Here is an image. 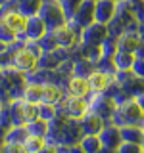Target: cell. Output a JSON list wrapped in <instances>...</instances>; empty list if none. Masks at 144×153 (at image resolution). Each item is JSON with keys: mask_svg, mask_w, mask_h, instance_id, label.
<instances>
[{"mask_svg": "<svg viewBox=\"0 0 144 153\" xmlns=\"http://www.w3.org/2000/svg\"><path fill=\"white\" fill-rule=\"evenodd\" d=\"M117 126H125V124H144V109L140 107L136 98H131L127 102L117 103L115 111L110 119Z\"/></svg>", "mask_w": 144, "mask_h": 153, "instance_id": "1", "label": "cell"}, {"mask_svg": "<svg viewBox=\"0 0 144 153\" xmlns=\"http://www.w3.org/2000/svg\"><path fill=\"white\" fill-rule=\"evenodd\" d=\"M38 16L42 17V21H44L48 31H56L58 27H62L64 23H67L65 12H64V8H62L60 0H42Z\"/></svg>", "mask_w": 144, "mask_h": 153, "instance_id": "2", "label": "cell"}, {"mask_svg": "<svg viewBox=\"0 0 144 153\" xmlns=\"http://www.w3.org/2000/svg\"><path fill=\"white\" fill-rule=\"evenodd\" d=\"M83 136H85V132H83V126H81V119L67 117V121L64 123V128L60 132V138H58V146L75 147V146H79Z\"/></svg>", "mask_w": 144, "mask_h": 153, "instance_id": "3", "label": "cell"}, {"mask_svg": "<svg viewBox=\"0 0 144 153\" xmlns=\"http://www.w3.org/2000/svg\"><path fill=\"white\" fill-rule=\"evenodd\" d=\"M115 107H117L115 100L112 98V96H108L106 92L90 94L88 96V109H90V111H94V113H98L102 119H106V121L112 119Z\"/></svg>", "mask_w": 144, "mask_h": 153, "instance_id": "4", "label": "cell"}, {"mask_svg": "<svg viewBox=\"0 0 144 153\" xmlns=\"http://www.w3.org/2000/svg\"><path fill=\"white\" fill-rule=\"evenodd\" d=\"M58 107H60L67 117L81 119L86 111H88V98H81V96L67 94V96H64V100L58 103Z\"/></svg>", "mask_w": 144, "mask_h": 153, "instance_id": "5", "label": "cell"}, {"mask_svg": "<svg viewBox=\"0 0 144 153\" xmlns=\"http://www.w3.org/2000/svg\"><path fill=\"white\" fill-rule=\"evenodd\" d=\"M81 33H83V29H79L77 25H73L71 21H67L62 27L56 29L54 36H56V40H58V46L71 48V46H75L77 42L81 40Z\"/></svg>", "mask_w": 144, "mask_h": 153, "instance_id": "6", "label": "cell"}, {"mask_svg": "<svg viewBox=\"0 0 144 153\" xmlns=\"http://www.w3.org/2000/svg\"><path fill=\"white\" fill-rule=\"evenodd\" d=\"M10 65H14L16 69L23 71V73H29V71H33L35 67H38V56L33 50H29L27 46H23L21 50H17L16 54L12 56Z\"/></svg>", "mask_w": 144, "mask_h": 153, "instance_id": "7", "label": "cell"}, {"mask_svg": "<svg viewBox=\"0 0 144 153\" xmlns=\"http://www.w3.org/2000/svg\"><path fill=\"white\" fill-rule=\"evenodd\" d=\"M94 8H96V0H83V2H81V6L77 8V12L73 13V17L67 19V21H71L73 25H77L79 29L88 27L90 23L96 21Z\"/></svg>", "mask_w": 144, "mask_h": 153, "instance_id": "8", "label": "cell"}, {"mask_svg": "<svg viewBox=\"0 0 144 153\" xmlns=\"http://www.w3.org/2000/svg\"><path fill=\"white\" fill-rule=\"evenodd\" d=\"M108 38V27L104 25V23H90L88 27L83 29V33H81V42L83 44H88V46H100L102 42Z\"/></svg>", "mask_w": 144, "mask_h": 153, "instance_id": "9", "label": "cell"}, {"mask_svg": "<svg viewBox=\"0 0 144 153\" xmlns=\"http://www.w3.org/2000/svg\"><path fill=\"white\" fill-rule=\"evenodd\" d=\"M100 140H102V147L104 149H112V151H117L119 146H121L123 138H121V128L117 124H113L110 121V124L106 123V126L102 128V132L98 134Z\"/></svg>", "mask_w": 144, "mask_h": 153, "instance_id": "10", "label": "cell"}, {"mask_svg": "<svg viewBox=\"0 0 144 153\" xmlns=\"http://www.w3.org/2000/svg\"><path fill=\"white\" fill-rule=\"evenodd\" d=\"M67 92L73 94V96H81V98H88V96L92 94L88 76L69 75V79H67Z\"/></svg>", "mask_w": 144, "mask_h": 153, "instance_id": "11", "label": "cell"}, {"mask_svg": "<svg viewBox=\"0 0 144 153\" xmlns=\"http://www.w3.org/2000/svg\"><path fill=\"white\" fill-rule=\"evenodd\" d=\"M106 123H110V121L102 119L98 113L90 111V109L83 115V117H81V126H83V132L85 134H100V132H102V128L106 126Z\"/></svg>", "mask_w": 144, "mask_h": 153, "instance_id": "12", "label": "cell"}, {"mask_svg": "<svg viewBox=\"0 0 144 153\" xmlns=\"http://www.w3.org/2000/svg\"><path fill=\"white\" fill-rule=\"evenodd\" d=\"M117 12V2L115 0H96V8H94V17L98 23H108L110 19L115 16Z\"/></svg>", "mask_w": 144, "mask_h": 153, "instance_id": "13", "label": "cell"}, {"mask_svg": "<svg viewBox=\"0 0 144 153\" xmlns=\"http://www.w3.org/2000/svg\"><path fill=\"white\" fill-rule=\"evenodd\" d=\"M48 31L46 25H44V21H42V17L38 16H31V17H27V23H25V29H23V33H25V36H27V40H38L44 33Z\"/></svg>", "mask_w": 144, "mask_h": 153, "instance_id": "14", "label": "cell"}, {"mask_svg": "<svg viewBox=\"0 0 144 153\" xmlns=\"http://www.w3.org/2000/svg\"><path fill=\"white\" fill-rule=\"evenodd\" d=\"M0 17H2L4 25H6L10 31H14L16 35H17V33H23L25 23H27V17L23 16L21 12H17V10H10V12L0 13Z\"/></svg>", "mask_w": 144, "mask_h": 153, "instance_id": "15", "label": "cell"}, {"mask_svg": "<svg viewBox=\"0 0 144 153\" xmlns=\"http://www.w3.org/2000/svg\"><path fill=\"white\" fill-rule=\"evenodd\" d=\"M88 80H90V90H92V94H100V92H106V88L112 84L113 75L106 73L102 69H96L94 73L88 76Z\"/></svg>", "mask_w": 144, "mask_h": 153, "instance_id": "16", "label": "cell"}, {"mask_svg": "<svg viewBox=\"0 0 144 153\" xmlns=\"http://www.w3.org/2000/svg\"><path fill=\"white\" fill-rule=\"evenodd\" d=\"M62 100H64V88H62L58 82L50 80V82H44V84H42V102H48V103L58 105Z\"/></svg>", "mask_w": 144, "mask_h": 153, "instance_id": "17", "label": "cell"}, {"mask_svg": "<svg viewBox=\"0 0 144 153\" xmlns=\"http://www.w3.org/2000/svg\"><path fill=\"white\" fill-rule=\"evenodd\" d=\"M138 44H140V35H138V31H125L123 35L117 38V50H123V52L134 54V50H136Z\"/></svg>", "mask_w": 144, "mask_h": 153, "instance_id": "18", "label": "cell"}, {"mask_svg": "<svg viewBox=\"0 0 144 153\" xmlns=\"http://www.w3.org/2000/svg\"><path fill=\"white\" fill-rule=\"evenodd\" d=\"M98 69L96 61L88 59V57H81V59H73V73L71 75H79V76H90L94 71Z\"/></svg>", "mask_w": 144, "mask_h": 153, "instance_id": "19", "label": "cell"}, {"mask_svg": "<svg viewBox=\"0 0 144 153\" xmlns=\"http://www.w3.org/2000/svg\"><path fill=\"white\" fill-rule=\"evenodd\" d=\"M119 128H121L123 142H136V143L142 142L144 124H125V126H119Z\"/></svg>", "mask_w": 144, "mask_h": 153, "instance_id": "20", "label": "cell"}, {"mask_svg": "<svg viewBox=\"0 0 144 153\" xmlns=\"http://www.w3.org/2000/svg\"><path fill=\"white\" fill-rule=\"evenodd\" d=\"M79 146H81V149L86 151V153H98V151L104 149V147H102V140H100L98 134H85V136L81 138Z\"/></svg>", "mask_w": 144, "mask_h": 153, "instance_id": "21", "label": "cell"}, {"mask_svg": "<svg viewBox=\"0 0 144 153\" xmlns=\"http://www.w3.org/2000/svg\"><path fill=\"white\" fill-rule=\"evenodd\" d=\"M25 102L31 103H40L42 102V84L38 82H27L25 88H23V96H21Z\"/></svg>", "mask_w": 144, "mask_h": 153, "instance_id": "22", "label": "cell"}, {"mask_svg": "<svg viewBox=\"0 0 144 153\" xmlns=\"http://www.w3.org/2000/svg\"><path fill=\"white\" fill-rule=\"evenodd\" d=\"M113 63L119 71H129L133 69V63H134V54L131 52H123V50H117L113 54Z\"/></svg>", "mask_w": 144, "mask_h": 153, "instance_id": "23", "label": "cell"}, {"mask_svg": "<svg viewBox=\"0 0 144 153\" xmlns=\"http://www.w3.org/2000/svg\"><path fill=\"white\" fill-rule=\"evenodd\" d=\"M23 147L29 153H37V151H44L46 147V138L44 136H35V134H29L23 142Z\"/></svg>", "mask_w": 144, "mask_h": 153, "instance_id": "24", "label": "cell"}, {"mask_svg": "<svg viewBox=\"0 0 144 153\" xmlns=\"http://www.w3.org/2000/svg\"><path fill=\"white\" fill-rule=\"evenodd\" d=\"M42 6V0H17V12H21L25 17L37 16Z\"/></svg>", "mask_w": 144, "mask_h": 153, "instance_id": "25", "label": "cell"}, {"mask_svg": "<svg viewBox=\"0 0 144 153\" xmlns=\"http://www.w3.org/2000/svg\"><path fill=\"white\" fill-rule=\"evenodd\" d=\"M25 128H27L29 134H35V136H44L46 138V134H48V121L37 117V119H33V121H29L25 124Z\"/></svg>", "mask_w": 144, "mask_h": 153, "instance_id": "26", "label": "cell"}, {"mask_svg": "<svg viewBox=\"0 0 144 153\" xmlns=\"http://www.w3.org/2000/svg\"><path fill=\"white\" fill-rule=\"evenodd\" d=\"M123 90H127V92L131 94L133 98H136V96L144 94V79H142V76H136V75H134L131 80H127V82L123 84Z\"/></svg>", "mask_w": 144, "mask_h": 153, "instance_id": "27", "label": "cell"}, {"mask_svg": "<svg viewBox=\"0 0 144 153\" xmlns=\"http://www.w3.org/2000/svg\"><path fill=\"white\" fill-rule=\"evenodd\" d=\"M29 136L25 126H10L6 136H4V142H25V138Z\"/></svg>", "mask_w": 144, "mask_h": 153, "instance_id": "28", "label": "cell"}, {"mask_svg": "<svg viewBox=\"0 0 144 153\" xmlns=\"http://www.w3.org/2000/svg\"><path fill=\"white\" fill-rule=\"evenodd\" d=\"M37 42H38V46H40L42 52H52V50H56V48H58V40H56V36H54V31H46Z\"/></svg>", "mask_w": 144, "mask_h": 153, "instance_id": "29", "label": "cell"}, {"mask_svg": "<svg viewBox=\"0 0 144 153\" xmlns=\"http://www.w3.org/2000/svg\"><path fill=\"white\" fill-rule=\"evenodd\" d=\"M37 107H38V117L44 119V121H52L56 117V105L54 103L40 102V103H37Z\"/></svg>", "mask_w": 144, "mask_h": 153, "instance_id": "30", "label": "cell"}, {"mask_svg": "<svg viewBox=\"0 0 144 153\" xmlns=\"http://www.w3.org/2000/svg\"><path fill=\"white\" fill-rule=\"evenodd\" d=\"M81 2H83V0H60V4H62V8H64L67 19L73 17V13L77 12V8L81 6Z\"/></svg>", "mask_w": 144, "mask_h": 153, "instance_id": "31", "label": "cell"}, {"mask_svg": "<svg viewBox=\"0 0 144 153\" xmlns=\"http://www.w3.org/2000/svg\"><path fill=\"white\" fill-rule=\"evenodd\" d=\"M96 65H98V69L106 71V73H112V75H115V71H117V67L113 63V57H102Z\"/></svg>", "mask_w": 144, "mask_h": 153, "instance_id": "32", "label": "cell"}, {"mask_svg": "<svg viewBox=\"0 0 144 153\" xmlns=\"http://www.w3.org/2000/svg\"><path fill=\"white\" fill-rule=\"evenodd\" d=\"M117 151H125V153H131V151H144L142 149V143H136V142H121Z\"/></svg>", "mask_w": 144, "mask_h": 153, "instance_id": "33", "label": "cell"}, {"mask_svg": "<svg viewBox=\"0 0 144 153\" xmlns=\"http://www.w3.org/2000/svg\"><path fill=\"white\" fill-rule=\"evenodd\" d=\"M133 73L136 75V76H142V79H144V59H142V57H134Z\"/></svg>", "mask_w": 144, "mask_h": 153, "instance_id": "34", "label": "cell"}, {"mask_svg": "<svg viewBox=\"0 0 144 153\" xmlns=\"http://www.w3.org/2000/svg\"><path fill=\"white\" fill-rule=\"evenodd\" d=\"M2 149L4 151H25V147H23L21 142H4Z\"/></svg>", "mask_w": 144, "mask_h": 153, "instance_id": "35", "label": "cell"}, {"mask_svg": "<svg viewBox=\"0 0 144 153\" xmlns=\"http://www.w3.org/2000/svg\"><path fill=\"white\" fill-rule=\"evenodd\" d=\"M134 57H142L144 59V42L140 40V44L136 46V50H134Z\"/></svg>", "mask_w": 144, "mask_h": 153, "instance_id": "36", "label": "cell"}, {"mask_svg": "<svg viewBox=\"0 0 144 153\" xmlns=\"http://www.w3.org/2000/svg\"><path fill=\"white\" fill-rule=\"evenodd\" d=\"M6 52H8V44L0 40V54H6Z\"/></svg>", "mask_w": 144, "mask_h": 153, "instance_id": "37", "label": "cell"}, {"mask_svg": "<svg viewBox=\"0 0 144 153\" xmlns=\"http://www.w3.org/2000/svg\"><path fill=\"white\" fill-rule=\"evenodd\" d=\"M136 100H138V103H140V107L144 109V94H140V96H136Z\"/></svg>", "mask_w": 144, "mask_h": 153, "instance_id": "38", "label": "cell"}, {"mask_svg": "<svg viewBox=\"0 0 144 153\" xmlns=\"http://www.w3.org/2000/svg\"><path fill=\"white\" fill-rule=\"evenodd\" d=\"M2 107H4V105H2V102H0V113H2Z\"/></svg>", "mask_w": 144, "mask_h": 153, "instance_id": "39", "label": "cell"}, {"mask_svg": "<svg viewBox=\"0 0 144 153\" xmlns=\"http://www.w3.org/2000/svg\"><path fill=\"white\" fill-rule=\"evenodd\" d=\"M140 143H142V149H144V136H142V142Z\"/></svg>", "mask_w": 144, "mask_h": 153, "instance_id": "40", "label": "cell"}, {"mask_svg": "<svg viewBox=\"0 0 144 153\" xmlns=\"http://www.w3.org/2000/svg\"><path fill=\"white\" fill-rule=\"evenodd\" d=\"M4 2H6V0H0V4H4Z\"/></svg>", "mask_w": 144, "mask_h": 153, "instance_id": "41", "label": "cell"}, {"mask_svg": "<svg viewBox=\"0 0 144 153\" xmlns=\"http://www.w3.org/2000/svg\"><path fill=\"white\" fill-rule=\"evenodd\" d=\"M115 2H117V4H119V2H123V0H115Z\"/></svg>", "mask_w": 144, "mask_h": 153, "instance_id": "42", "label": "cell"}]
</instances>
